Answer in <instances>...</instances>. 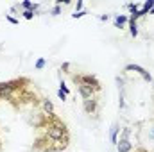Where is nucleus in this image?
Returning a JSON list of instances; mask_svg holds the SVG:
<instances>
[{"instance_id": "obj_1", "label": "nucleus", "mask_w": 154, "mask_h": 152, "mask_svg": "<svg viewBox=\"0 0 154 152\" xmlns=\"http://www.w3.org/2000/svg\"><path fill=\"white\" fill-rule=\"evenodd\" d=\"M43 132V136H47L48 140H52L54 143H57L59 147L66 149L68 143H70V132H68V127L66 123L56 116V114H45L43 113V123L39 127Z\"/></svg>"}, {"instance_id": "obj_2", "label": "nucleus", "mask_w": 154, "mask_h": 152, "mask_svg": "<svg viewBox=\"0 0 154 152\" xmlns=\"http://www.w3.org/2000/svg\"><path fill=\"white\" fill-rule=\"evenodd\" d=\"M72 81H74V84H77V86H82V88L91 90L95 95L102 90L100 81L95 75H90V74H72Z\"/></svg>"}, {"instance_id": "obj_3", "label": "nucleus", "mask_w": 154, "mask_h": 152, "mask_svg": "<svg viewBox=\"0 0 154 152\" xmlns=\"http://www.w3.org/2000/svg\"><path fill=\"white\" fill-rule=\"evenodd\" d=\"M32 149L36 152H61V150H65L63 147H59L57 143H54L52 140H48V138L43 136V134H39L38 138L34 140Z\"/></svg>"}, {"instance_id": "obj_4", "label": "nucleus", "mask_w": 154, "mask_h": 152, "mask_svg": "<svg viewBox=\"0 0 154 152\" xmlns=\"http://www.w3.org/2000/svg\"><path fill=\"white\" fill-rule=\"evenodd\" d=\"M27 81V77H20V79H13V81H7V82H0V100H5L11 91L18 86H22L23 82Z\"/></svg>"}, {"instance_id": "obj_5", "label": "nucleus", "mask_w": 154, "mask_h": 152, "mask_svg": "<svg viewBox=\"0 0 154 152\" xmlns=\"http://www.w3.org/2000/svg\"><path fill=\"white\" fill-rule=\"evenodd\" d=\"M99 99L97 97H93V99H88V100H84V104H82V108H84V111L88 114H99Z\"/></svg>"}, {"instance_id": "obj_6", "label": "nucleus", "mask_w": 154, "mask_h": 152, "mask_svg": "<svg viewBox=\"0 0 154 152\" xmlns=\"http://www.w3.org/2000/svg\"><path fill=\"white\" fill-rule=\"evenodd\" d=\"M125 72H136V74H140V75L143 77V81L152 82V77H151V74H149L145 68L138 66V65H127V66H125Z\"/></svg>"}, {"instance_id": "obj_7", "label": "nucleus", "mask_w": 154, "mask_h": 152, "mask_svg": "<svg viewBox=\"0 0 154 152\" xmlns=\"http://www.w3.org/2000/svg\"><path fill=\"white\" fill-rule=\"evenodd\" d=\"M133 150V143L129 140H120L116 143V152H131Z\"/></svg>"}, {"instance_id": "obj_8", "label": "nucleus", "mask_w": 154, "mask_h": 152, "mask_svg": "<svg viewBox=\"0 0 154 152\" xmlns=\"http://www.w3.org/2000/svg\"><path fill=\"white\" fill-rule=\"evenodd\" d=\"M113 23H115L116 29H124V27H125V23H129V16H127V14H116Z\"/></svg>"}, {"instance_id": "obj_9", "label": "nucleus", "mask_w": 154, "mask_h": 152, "mask_svg": "<svg viewBox=\"0 0 154 152\" xmlns=\"http://www.w3.org/2000/svg\"><path fill=\"white\" fill-rule=\"evenodd\" d=\"M41 106H43L45 114H54V104H52L48 99H43V100H41Z\"/></svg>"}, {"instance_id": "obj_10", "label": "nucleus", "mask_w": 154, "mask_h": 152, "mask_svg": "<svg viewBox=\"0 0 154 152\" xmlns=\"http://www.w3.org/2000/svg\"><path fill=\"white\" fill-rule=\"evenodd\" d=\"M118 123H113V127H111V134H109V140H111V143H118V138H116V134H118Z\"/></svg>"}, {"instance_id": "obj_11", "label": "nucleus", "mask_w": 154, "mask_h": 152, "mask_svg": "<svg viewBox=\"0 0 154 152\" xmlns=\"http://www.w3.org/2000/svg\"><path fill=\"white\" fill-rule=\"evenodd\" d=\"M129 31H131V36H133V38H136V36H138V27H136V22L129 20Z\"/></svg>"}, {"instance_id": "obj_12", "label": "nucleus", "mask_w": 154, "mask_h": 152, "mask_svg": "<svg viewBox=\"0 0 154 152\" xmlns=\"http://www.w3.org/2000/svg\"><path fill=\"white\" fill-rule=\"evenodd\" d=\"M45 63H47V61H45L43 57H39L38 61H36V65H34V68H36V70H43V68H45Z\"/></svg>"}, {"instance_id": "obj_13", "label": "nucleus", "mask_w": 154, "mask_h": 152, "mask_svg": "<svg viewBox=\"0 0 154 152\" xmlns=\"http://www.w3.org/2000/svg\"><path fill=\"white\" fill-rule=\"evenodd\" d=\"M22 14H23L25 20H32V18H34V13H32V11H23Z\"/></svg>"}, {"instance_id": "obj_14", "label": "nucleus", "mask_w": 154, "mask_h": 152, "mask_svg": "<svg viewBox=\"0 0 154 152\" xmlns=\"http://www.w3.org/2000/svg\"><path fill=\"white\" fill-rule=\"evenodd\" d=\"M129 134H131V129H124V131H122V138H120V140H129Z\"/></svg>"}, {"instance_id": "obj_15", "label": "nucleus", "mask_w": 154, "mask_h": 152, "mask_svg": "<svg viewBox=\"0 0 154 152\" xmlns=\"http://www.w3.org/2000/svg\"><path fill=\"white\" fill-rule=\"evenodd\" d=\"M84 14H86V11H81V13H74V14H72V18H82V16H84Z\"/></svg>"}, {"instance_id": "obj_16", "label": "nucleus", "mask_w": 154, "mask_h": 152, "mask_svg": "<svg viewBox=\"0 0 154 152\" xmlns=\"http://www.w3.org/2000/svg\"><path fill=\"white\" fill-rule=\"evenodd\" d=\"M50 13H52V16H56V14H59V13H61V7H59V5H56Z\"/></svg>"}, {"instance_id": "obj_17", "label": "nucleus", "mask_w": 154, "mask_h": 152, "mask_svg": "<svg viewBox=\"0 0 154 152\" xmlns=\"http://www.w3.org/2000/svg\"><path fill=\"white\" fill-rule=\"evenodd\" d=\"M5 18H7V22H9V23H13V25H16V23H18V20H16V18H13V16H9V14H7Z\"/></svg>"}, {"instance_id": "obj_18", "label": "nucleus", "mask_w": 154, "mask_h": 152, "mask_svg": "<svg viewBox=\"0 0 154 152\" xmlns=\"http://www.w3.org/2000/svg\"><path fill=\"white\" fill-rule=\"evenodd\" d=\"M57 97H59V99H61V100H63V102H65V100H66V93H63V91H61V90H57Z\"/></svg>"}, {"instance_id": "obj_19", "label": "nucleus", "mask_w": 154, "mask_h": 152, "mask_svg": "<svg viewBox=\"0 0 154 152\" xmlns=\"http://www.w3.org/2000/svg\"><path fill=\"white\" fill-rule=\"evenodd\" d=\"M81 11H82V0H79L75 5V13H81Z\"/></svg>"}, {"instance_id": "obj_20", "label": "nucleus", "mask_w": 154, "mask_h": 152, "mask_svg": "<svg viewBox=\"0 0 154 152\" xmlns=\"http://www.w3.org/2000/svg\"><path fill=\"white\" fill-rule=\"evenodd\" d=\"M61 70H65L66 74H70V72H68V70H70V63H65V65L61 66Z\"/></svg>"}, {"instance_id": "obj_21", "label": "nucleus", "mask_w": 154, "mask_h": 152, "mask_svg": "<svg viewBox=\"0 0 154 152\" xmlns=\"http://www.w3.org/2000/svg\"><path fill=\"white\" fill-rule=\"evenodd\" d=\"M134 152H149V150H147V149H143V147H140V149H136Z\"/></svg>"}, {"instance_id": "obj_22", "label": "nucleus", "mask_w": 154, "mask_h": 152, "mask_svg": "<svg viewBox=\"0 0 154 152\" xmlns=\"http://www.w3.org/2000/svg\"><path fill=\"white\" fill-rule=\"evenodd\" d=\"M151 14H154V7H152V9H151Z\"/></svg>"}, {"instance_id": "obj_23", "label": "nucleus", "mask_w": 154, "mask_h": 152, "mask_svg": "<svg viewBox=\"0 0 154 152\" xmlns=\"http://www.w3.org/2000/svg\"><path fill=\"white\" fill-rule=\"evenodd\" d=\"M0 149H2V145H0Z\"/></svg>"}]
</instances>
